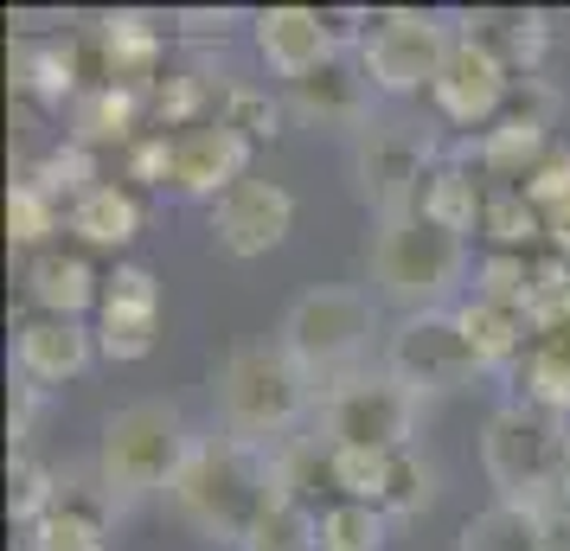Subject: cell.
I'll list each match as a JSON object with an SVG mask.
<instances>
[{"label": "cell", "mask_w": 570, "mask_h": 551, "mask_svg": "<svg viewBox=\"0 0 570 551\" xmlns=\"http://www.w3.org/2000/svg\"><path fill=\"white\" fill-rule=\"evenodd\" d=\"M385 372L397 385H411L416 397H449L462 385H474V372H488V366L474 360L455 308H423V315H404L391 327Z\"/></svg>", "instance_id": "9c48e42d"}, {"label": "cell", "mask_w": 570, "mask_h": 551, "mask_svg": "<svg viewBox=\"0 0 570 551\" xmlns=\"http://www.w3.org/2000/svg\"><path fill=\"white\" fill-rule=\"evenodd\" d=\"M481 237H488L493 250H519V257H532V244L544 237V211L525 199V186H488Z\"/></svg>", "instance_id": "d4e9b609"}, {"label": "cell", "mask_w": 570, "mask_h": 551, "mask_svg": "<svg viewBox=\"0 0 570 551\" xmlns=\"http://www.w3.org/2000/svg\"><path fill=\"white\" fill-rule=\"evenodd\" d=\"M468 276V237L423 218V211H404V218H372V244H365V283L379 302H397V308H442L449 295L462 289Z\"/></svg>", "instance_id": "277c9868"}, {"label": "cell", "mask_w": 570, "mask_h": 551, "mask_svg": "<svg viewBox=\"0 0 570 551\" xmlns=\"http://www.w3.org/2000/svg\"><path fill=\"white\" fill-rule=\"evenodd\" d=\"M288 232H295V193L283 180H237L218 206H212V237L218 250L237 263H257L269 250H283Z\"/></svg>", "instance_id": "4fadbf2b"}, {"label": "cell", "mask_w": 570, "mask_h": 551, "mask_svg": "<svg viewBox=\"0 0 570 551\" xmlns=\"http://www.w3.org/2000/svg\"><path fill=\"white\" fill-rule=\"evenodd\" d=\"M449 52H455V27L442 13H423V7H385L360 32V71L385 97L436 90Z\"/></svg>", "instance_id": "52a82bcc"}, {"label": "cell", "mask_w": 570, "mask_h": 551, "mask_svg": "<svg viewBox=\"0 0 570 551\" xmlns=\"http://www.w3.org/2000/svg\"><path fill=\"white\" fill-rule=\"evenodd\" d=\"M539 551H570V500L539 513Z\"/></svg>", "instance_id": "74e56055"}, {"label": "cell", "mask_w": 570, "mask_h": 551, "mask_svg": "<svg viewBox=\"0 0 570 551\" xmlns=\"http://www.w3.org/2000/svg\"><path fill=\"white\" fill-rule=\"evenodd\" d=\"M455 315H462V334H468V346H474V360H481V366H513V360H525V346H532V334H539L519 308L488 302V295L462 302Z\"/></svg>", "instance_id": "7402d4cb"}, {"label": "cell", "mask_w": 570, "mask_h": 551, "mask_svg": "<svg viewBox=\"0 0 570 551\" xmlns=\"http://www.w3.org/2000/svg\"><path fill=\"white\" fill-rule=\"evenodd\" d=\"M423 397L391 372H353L321 392V430L334 449H411Z\"/></svg>", "instance_id": "ba28073f"}, {"label": "cell", "mask_w": 570, "mask_h": 551, "mask_svg": "<svg viewBox=\"0 0 570 551\" xmlns=\"http://www.w3.org/2000/svg\"><path fill=\"white\" fill-rule=\"evenodd\" d=\"M525 199L544 211V218H558L570 206V148H551V155L532 167V180H525Z\"/></svg>", "instance_id": "d590c367"}, {"label": "cell", "mask_w": 570, "mask_h": 551, "mask_svg": "<svg viewBox=\"0 0 570 551\" xmlns=\"http://www.w3.org/2000/svg\"><path fill=\"white\" fill-rule=\"evenodd\" d=\"M250 27H257L263 65H269L283 83H302V78L327 71V65L340 58L334 20H327V13H314V7H269V13L250 20Z\"/></svg>", "instance_id": "9a60e30c"}, {"label": "cell", "mask_w": 570, "mask_h": 551, "mask_svg": "<svg viewBox=\"0 0 570 551\" xmlns=\"http://www.w3.org/2000/svg\"><path fill=\"white\" fill-rule=\"evenodd\" d=\"M58 481H52V469H39L32 455H13V488H7V506H13V520L20 525H39L46 513L58 506Z\"/></svg>", "instance_id": "e575fe53"}, {"label": "cell", "mask_w": 570, "mask_h": 551, "mask_svg": "<svg viewBox=\"0 0 570 551\" xmlns=\"http://www.w3.org/2000/svg\"><path fill=\"white\" fill-rule=\"evenodd\" d=\"M468 32H474L481 46H493L513 71H532V65H539V46H544V20L539 13H493V20H474Z\"/></svg>", "instance_id": "d6a6232c"}, {"label": "cell", "mask_w": 570, "mask_h": 551, "mask_svg": "<svg viewBox=\"0 0 570 551\" xmlns=\"http://www.w3.org/2000/svg\"><path fill=\"white\" fill-rule=\"evenodd\" d=\"M97 360V334L83 327V321H65V315H32L20 334H13V366L27 385H65V378H78L83 366Z\"/></svg>", "instance_id": "2e32d148"}, {"label": "cell", "mask_w": 570, "mask_h": 551, "mask_svg": "<svg viewBox=\"0 0 570 551\" xmlns=\"http://www.w3.org/2000/svg\"><path fill=\"white\" fill-rule=\"evenodd\" d=\"M160 346V283L148 263H116L104 276V302H97V353L104 360H148Z\"/></svg>", "instance_id": "5bb4252c"}, {"label": "cell", "mask_w": 570, "mask_h": 551, "mask_svg": "<svg viewBox=\"0 0 570 551\" xmlns=\"http://www.w3.org/2000/svg\"><path fill=\"white\" fill-rule=\"evenodd\" d=\"M32 397H39V385H27V378H20V385H13V404H7V430H13V449L32 436Z\"/></svg>", "instance_id": "8d00e7d4"}, {"label": "cell", "mask_w": 570, "mask_h": 551, "mask_svg": "<svg viewBox=\"0 0 570 551\" xmlns=\"http://www.w3.org/2000/svg\"><path fill=\"white\" fill-rule=\"evenodd\" d=\"M212 404H218L225 436L269 449L276 436H288L295 423L308 417L314 378L283 353V341H244V346H232V353L218 360Z\"/></svg>", "instance_id": "5b68a950"}, {"label": "cell", "mask_w": 570, "mask_h": 551, "mask_svg": "<svg viewBox=\"0 0 570 551\" xmlns=\"http://www.w3.org/2000/svg\"><path fill=\"white\" fill-rule=\"evenodd\" d=\"M513 97H519L513 65L493 52V46H481L474 32H455V52H449L436 90H430V104H436L442 122H455V129H468V135H488L493 122L513 109Z\"/></svg>", "instance_id": "8fae6325"}, {"label": "cell", "mask_w": 570, "mask_h": 551, "mask_svg": "<svg viewBox=\"0 0 570 551\" xmlns=\"http://www.w3.org/2000/svg\"><path fill=\"white\" fill-rule=\"evenodd\" d=\"M391 455L397 449H334L327 443V481L340 488V500H360V506H379L391 481Z\"/></svg>", "instance_id": "83f0119b"}, {"label": "cell", "mask_w": 570, "mask_h": 551, "mask_svg": "<svg viewBox=\"0 0 570 551\" xmlns=\"http://www.w3.org/2000/svg\"><path fill=\"white\" fill-rule=\"evenodd\" d=\"M148 135V90L129 83H90L78 104H71V141L97 148V141H141Z\"/></svg>", "instance_id": "d6986e66"}, {"label": "cell", "mask_w": 570, "mask_h": 551, "mask_svg": "<svg viewBox=\"0 0 570 551\" xmlns=\"http://www.w3.org/2000/svg\"><path fill=\"white\" fill-rule=\"evenodd\" d=\"M58 225H65V206H58L52 193L32 180H13V193H7V237L27 244L32 257H39V250H52Z\"/></svg>", "instance_id": "f1b7e54d"}, {"label": "cell", "mask_w": 570, "mask_h": 551, "mask_svg": "<svg viewBox=\"0 0 570 551\" xmlns=\"http://www.w3.org/2000/svg\"><path fill=\"white\" fill-rule=\"evenodd\" d=\"M244 551H321V513L295 488H283L257 520V532L244 539Z\"/></svg>", "instance_id": "484cf974"}, {"label": "cell", "mask_w": 570, "mask_h": 551, "mask_svg": "<svg viewBox=\"0 0 570 551\" xmlns=\"http://www.w3.org/2000/svg\"><path fill=\"white\" fill-rule=\"evenodd\" d=\"M109 500L65 494L39 525H27V551H109Z\"/></svg>", "instance_id": "cb8c5ba5"}, {"label": "cell", "mask_w": 570, "mask_h": 551, "mask_svg": "<svg viewBox=\"0 0 570 551\" xmlns=\"http://www.w3.org/2000/svg\"><path fill=\"white\" fill-rule=\"evenodd\" d=\"M27 180H32V186H46V193H52V199H58L65 211L78 206V199L90 193V186H104V180H97V155H90L83 141H71V135H65V141H58L52 155H46L39 167H32Z\"/></svg>", "instance_id": "f546056e"}, {"label": "cell", "mask_w": 570, "mask_h": 551, "mask_svg": "<svg viewBox=\"0 0 570 551\" xmlns=\"http://www.w3.org/2000/svg\"><path fill=\"white\" fill-rule=\"evenodd\" d=\"M544 244H551L558 257H570V206L558 211V218H544Z\"/></svg>", "instance_id": "f35d334b"}, {"label": "cell", "mask_w": 570, "mask_h": 551, "mask_svg": "<svg viewBox=\"0 0 570 551\" xmlns=\"http://www.w3.org/2000/svg\"><path fill=\"white\" fill-rule=\"evenodd\" d=\"M250 135H237L232 122H199L186 135H167V186L160 193H180V199H225L237 180H250Z\"/></svg>", "instance_id": "7c38bea8"}, {"label": "cell", "mask_w": 570, "mask_h": 551, "mask_svg": "<svg viewBox=\"0 0 570 551\" xmlns=\"http://www.w3.org/2000/svg\"><path fill=\"white\" fill-rule=\"evenodd\" d=\"M199 449V436L186 430L180 404L167 397H141L122 404L97 436V481H104L109 506H135V500H167L180 481L186 455Z\"/></svg>", "instance_id": "3957f363"}, {"label": "cell", "mask_w": 570, "mask_h": 551, "mask_svg": "<svg viewBox=\"0 0 570 551\" xmlns=\"http://www.w3.org/2000/svg\"><path fill=\"white\" fill-rule=\"evenodd\" d=\"M436 174V148L411 122H372L353 135V186L372 218H404L423 199V180Z\"/></svg>", "instance_id": "30bf717a"}, {"label": "cell", "mask_w": 570, "mask_h": 551, "mask_svg": "<svg viewBox=\"0 0 570 551\" xmlns=\"http://www.w3.org/2000/svg\"><path fill=\"white\" fill-rule=\"evenodd\" d=\"M391 520L379 506H360V500H334L321 513V551H385Z\"/></svg>", "instance_id": "1f68e13d"}, {"label": "cell", "mask_w": 570, "mask_h": 551, "mask_svg": "<svg viewBox=\"0 0 570 551\" xmlns=\"http://www.w3.org/2000/svg\"><path fill=\"white\" fill-rule=\"evenodd\" d=\"M430 500H436V469H430L416 449H397V455H391V481H385V500H379V513L397 525V520H416V513H430Z\"/></svg>", "instance_id": "4dcf8cb0"}, {"label": "cell", "mask_w": 570, "mask_h": 551, "mask_svg": "<svg viewBox=\"0 0 570 551\" xmlns=\"http://www.w3.org/2000/svg\"><path fill=\"white\" fill-rule=\"evenodd\" d=\"M27 295H32V308H39V315L78 321L83 308H97V302H104V276H97V263L83 257V250L52 244V250H39V257L27 263Z\"/></svg>", "instance_id": "e0dca14e"}, {"label": "cell", "mask_w": 570, "mask_h": 551, "mask_svg": "<svg viewBox=\"0 0 570 551\" xmlns=\"http://www.w3.org/2000/svg\"><path fill=\"white\" fill-rule=\"evenodd\" d=\"M379 334V308L365 289H346V283H321V289H302L283 315V353L308 372L314 385L321 378H353V366L365 360V346Z\"/></svg>", "instance_id": "8992f818"}, {"label": "cell", "mask_w": 570, "mask_h": 551, "mask_svg": "<svg viewBox=\"0 0 570 551\" xmlns=\"http://www.w3.org/2000/svg\"><path fill=\"white\" fill-rule=\"evenodd\" d=\"M481 474L507 506L544 513L570 500V423L539 411V404H500L481 423Z\"/></svg>", "instance_id": "7a4b0ae2"}, {"label": "cell", "mask_w": 570, "mask_h": 551, "mask_svg": "<svg viewBox=\"0 0 570 551\" xmlns=\"http://www.w3.org/2000/svg\"><path fill=\"white\" fill-rule=\"evenodd\" d=\"M462 551H539V513L493 500L462 525Z\"/></svg>", "instance_id": "4316f807"}, {"label": "cell", "mask_w": 570, "mask_h": 551, "mask_svg": "<svg viewBox=\"0 0 570 551\" xmlns=\"http://www.w3.org/2000/svg\"><path fill=\"white\" fill-rule=\"evenodd\" d=\"M481 206H488V180L468 160H436V174L423 180V199H416L423 218H436V225H449L462 237L481 232Z\"/></svg>", "instance_id": "44dd1931"}, {"label": "cell", "mask_w": 570, "mask_h": 551, "mask_svg": "<svg viewBox=\"0 0 570 551\" xmlns=\"http://www.w3.org/2000/svg\"><path fill=\"white\" fill-rule=\"evenodd\" d=\"M218 122H232L237 135L263 141V135H283V109H276V97H269V90L225 83V90H218Z\"/></svg>", "instance_id": "836d02e7"}, {"label": "cell", "mask_w": 570, "mask_h": 551, "mask_svg": "<svg viewBox=\"0 0 570 551\" xmlns=\"http://www.w3.org/2000/svg\"><path fill=\"white\" fill-rule=\"evenodd\" d=\"M519 385H525V404H539V411L570 423V321L532 334L525 360H519Z\"/></svg>", "instance_id": "603a6c76"}, {"label": "cell", "mask_w": 570, "mask_h": 551, "mask_svg": "<svg viewBox=\"0 0 570 551\" xmlns=\"http://www.w3.org/2000/svg\"><path fill=\"white\" fill-rule=\"evenodd\" d=\"M288 109L302 116V122H321V129H372V83L365 71H346V65H327V71H314V78L288 83Z\"/></svg>", "instance_id": "ac0fdd59"}, {"label": "cell", "mask_w": 570, "mask_h": 551, "mask_svg": "<svg viewBox=\"0 0 570 551\" xmlns=\"http://www.w3.org/2000/svg\"><path fill=\"white\" fill-rule=\"evenodd\" d=\"M65 225H71V237H78L83 250H129L135 237H141V199L122 180H104L65 211Z\"/></svg>", "instance_id": "ffe728a7"}, {"label": "cell", "mask_w": 570, "mask_h": 551, "mask_svg": "<svg viewBox=\"0 0 570 551\" xmlns=\"http://www.w3.org/2000/svg\"><path fill=\"white\" fill-rule=\"evenodd\" d=\"M283 494V462L257 443L237 436H199V449L186 455L180 481L167 506L180 513L186 532H199L206 545L244 551V539L257 532V520L269 513V500Z\"/></svg>", "instance_id": "6da1fadb"}]
</instances>
